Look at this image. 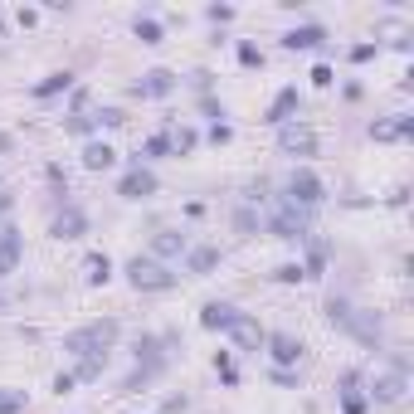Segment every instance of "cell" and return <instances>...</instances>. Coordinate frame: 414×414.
Listing matches in <instances>:
<instances>
[{
    "label": "cell",
    "mask_w": 414,
    "mask_h": 414,
    "mask_svg": "<svg viewBox=\"0 0 414 414\" xmlns=\"http://www.w3.org/2000/svg\"><path fill=\"white\" fill-rule=\"evenodd\" d=\"M93 117H98V127H122V122H127L122 108H103V112H93Z\"/></svg>",
    "instance_id": "f546056e"
},
{
    "label": "cell",
    "mask_w": 414,
    "mask_h": 414,
    "mask_svg": "<svg viewBox=\"0 0 414 414\" xmlns=\"http://www.w3.org/2000/svg\"><path fill=\"white\" fill-rule=\"evenodd\" d=\"M234 341H239V351H258V346H263V341H268V331L258 327V322H253V317H248V312H239V317H234Z\"/></svg>",
    "instance_id": "8fae6325"
},
{
    "label": "cell",
    "mask_w": 414,
    "mask_h": 414,
    "mask_svg": "<svg viewBox=\"0 0 414 414\" xmlns=\"http://www.w3.org/2000/svg\"><path fill=\"white\" fill-rule=\"evenodd\" d=\"M215 370H220V380H224V385H239V375H234V365H229V356H224V351L215 356Z\"/></svg>",
    "instance_id": "d6a6232c"
},
{
    "label": "cell",
    "mask_w": 414,
    "mask_h": 414,
    "mask_svg": "<svg viewBox=\"0 0 414 414\" xmlns=\"http://www.w3.org/2000/svg\"><path fill=\"white\" fill-rule=\"evenodd\" d=\"M49 234H54V239H83V234H88V215H83L79 205H64L54 215V224H49Z\"/></svg>",
    "instance_id": "52a82bcc"
},
{
    "label": "cell",
    "mask_w": 414,
    "mask_h": 414,
    "mask_svg": "<svg viewBox=\"0 0 414 414\" xmlns=\"http://www.w3.org/2000/svg\"><path fill=\"white\" fill-rule=\"evenodd\" d=\"M293 112H298V88H283V93L273 98V108H268V117H263V122H273V127H283V122H288Z\"/></svg>",
    "instance_id": "e0dca14e"
},
{
    "label": "cell",
    "mask_w": 414,
    "mask_h": 414,
    "mask_svg": "<svg viewBox=\"0 0 414 414\" xmlns=\"http://www.w3.org/2000/svg\"><path fill=\"white\" fill-rule=\"evenodd\" d=\"M117 195H122V200H146V195H156V176H151L146 166H132V171L117 181Z\"/></svg>",
    "instance_id": "8992f818"
},
{
    "label": "cell",
    "mask_w": 414,
    "mask_h": 414,
    "mask_svg": "<svg viewBox=\"0 0 414 414\" xmlns=\"http://www.w3.org/2000/svg\"><path fill=\"white\" fill-rule=\"evenodd\" d=\"M132 29H137V39H141V44H161V39H166L161 25H156L151 15H137V20H132Z\"/></svg>",
    "instance_id": "603a6c76"
},
{
    "label": "cell",
    "mask_w": 414,
    "mask_h": 414,
    "mask_svg": "<svg viewBox=\"0 0 414 414\" xmlns=\"http://www.w3.org/2000/svg\"><path fill=\"white\" fill-rule=\"evenodd\" d=\"M346 317H351V303H346V298H331L327 303V322L331 327H346Z\"/></svg>",
    "instance_id": "4316f807"
},
{
    "label": "cell",
    "mask_w": 414,
    "mask_h": 414,
    "mask_svg": "<svg viewBox=\"0 0 414 414\" xmlns=\"http://www.w3.org/2000/svg\"><path fill=\"white\" fill-rule=\"evenodd\" d=\"M410 132H414V117H395V122H375V127H370L375 141H405Z\"/></svg>",
    "instance_id": "ac0fdd59"
},
{
    "label": "cell",
    "mask_w": 414,
    "mask_h": 414,
    "mask_svg": "<svg viewBox=\"0 0 414 414\" xmlns=\"http://www.w3.org/2000/svg\"><path fill=\"white\" fill-rule=\"evenodd\" d=\"M83 268H88V283H108V278H112L108 253H88V263H83Z\"/></svg>",
    "instance_id": "cb8c5ba5"
},
{
    "label": "cell",
    "mask_w": 414,
    "mask_h": 414,
    "mask_svg": "<svg viewBox=\"0 0 414 414\" xmlns=\"http://www.w3.org/2000/svg\"><path fill=\"white\" fill-rule=\"evenodd\" d=\"M341 385H346V395H341V410H346V414H365V395H356V375H346Z\"/></svg>",
    "instance_id": "484cf974"
},
{
    "label": "cell",
    "mask_w": 414,
    "mask_h": 414,
    "mask_svg": "<svg viewBox=\"0 0 414 414\" xmlns=\"http://www.w3.org/2000/svg\"><path fill=\"white\" fill-rule=\"evenodd\" d=\"M112 161H117V151H112L108 141H88V146H83V166H88V171H108Z\"/></svg>",
    "instance_id": "ffe728a7"
},
{
    "label": "cell",
    "mask_w": 414,
    "mask_h": 414,
    "mask_svg": "<svg viewBox=\"0 0 414 414\" xmlns=\"http://www.w3.org/2000/svg\"><path fill=\"white\" fill-rule=\"evenodd\" d=\"M312 83H317V88H327V83H331V69H327V64H317V69H312Z\"/></svg>",
    "instance_id": "ab89813d"
},
{
    "label": "cell",
    "mask_w": 414,
    "mask_h": 414,
    "mask_svg": "<svg viewBox=\"0 0 414 414\" xmlns=\"http://www.w3.org/2000/svg\"><path fill=\"white\" fill-rule=\"evenodd\" d=\"M25 410V390H0V414H20Z\"/></svg>",
    "instance_id": "83f0119b"
},
{
    "label": "cell",
    "mask_w": 414,
    "mask_h": 414,
    "mask_svg": "<svg viewBox=\"0 0 414 414\" xmlns=\"http://www.w3.org/2000/svg\"><path fill=\"white\" fill-rule=\"evenodd\" d=\"M151 248H156L161 258H176V253H186V248H191V239H186L181 229H161V234L151 239Z\"/></svg>",
    "instance_id": "d6986e66"
},
{
    "label": "cell",
    "mask_w": 414,
    "mask_h": 414,
    "mask_svg": "<svg viewBox=\"0 0 414 414\" xmlns=\"http://www.w3.org/2000/svg\"><path fill=\"white\" fill-rule=\"evenodd\" d=\"M234 317H239V307H229V303H205L200 307V327H210V331H229Z\"/></svg>",
    "instance_id": "4fadbf2b"
},
{
    "label": "cell",
    "mask_w": 414,
    "mask_h": 414,
    "mask_svg": "<svg viewBox=\"0 0 414 414\" xmlns=\"http://www.w3.org/2000/svg\"><path fill=\"white\" fill-rule=\"evenodd\" d=\"M351 59H356V64H370V59H375V44H356Z\"/></svg>",
    "instance_id": "74e56055"
},
{
    "label": "cell",
    "mask_w": 414,
    "mask_h": 414,
    "mask_svg": "<svg viewBox=\"0 0 414 414\" xmlns=\"http://www.w3.org/2000/svg\"><path fill=\"white\" fill-rule=\"evenodd\" d=\"M268 356L278 360V370H288V365H298V356H303V341L298 336H288V331H268Z\"/></svg>",
    "instance_id": "ba28073f"
},
{
    "label": "cell",
    "mask_w": 414,
    "mask_h": 414,
    "mask_svg": "<svg viewBox=\"0 0 414 414\" xmlns=\"http://www.w3.org/2000/svg\"><path fill=\"white\" fill-rule=\"evenodd\" d=\"M268 229H273V239H307V210H298L293 200H283L273 210V220H268Z\"/></svg>",
    "instance_id": "277c9868"
},
{
    "label": "cell",
    "mask_w": 414,
    "mask_h": 414,
    "mask_svg": "<svg viewBox=\"0 0 414 414\" xmlns=\"http://www.w3.org/2000/svg\"><path fill=\"white\" fill-rule=\"evenodd\" d=\"M141 151H146V156H171V137L161 132V137H151V141H146Z\"/></svg>",
    "instance_id": "1f68e13d"
},
{
    "label": "cell",
    "mask_w": 414,
    "mask_h": 414,
    "mask_svg": "<svg viewBox=\"0 0 414 414\" xmlns=\"http://www.w3.org/2000/svg\"><path fill=\"white\" fill-rule=\"evenodd\" d=\"M166 137H171V151H176V156H191V151H195V141H200L191 127H176V132H166Z\"/></svg>",
    "instance_id": "d4e9b609"
},
{
    "label": "cell",
    "mask_w": 414,
    "mask_h": 414,
    "mask_svg": "<svg viewBox=\"0 0 414 414\" xmlns=\"http://www.w3.org/2000/svg\"><path fill=\"white\" fill-rule=\"evenodd\" d=\"M103 365H108V360H79V375H74V380H98Z\"/></svg>",
    "instance_id": "4dcf8cb0"
},
{
    "label": "cell",
    "mask_w": 414,
    "mask_h": 414,
    "mask_svg": "<svg viewBox=\"0 0 414 414\" xmlns=\"http://www.w3.org/2000/svg\"><path fill=\"white\" fill-rule=\"evenodd\" d=\"M307 278H322L327 273V244H322V239H312V244H307V268H303Z\"/></svg>",
    "instance_id": "44dd1931"
},
{
    "label": "cell",
    "mask_w": 414,
    "mask_h": 414,
    "mask_svg": "<svg viewBox=\"0 0 414 414\" xmlns=\"http://www.w3.org/2000/svg\"><path fill=\"white\" fill-rule=\"evenodd\" d=\"M405 390H410L405 370H390V375H375V385H370V400H375V405H400V400H405Z\"/></svg>",
    "instance_id": "9c48e42d"
},
{
    "label": "cell",
    "mask_w": 414,
    "mask_h": 414,
    "mask_svg": "<svg viewBox=\"0 0 414 414\" xmlns=\"http://www.w3.org/2000/svg\"><path fill=\"white\" fill-rule=\"evenodd\" d=\"M273 278L278 283H298V278H307V273H303V263H283V268H273Z\"/></svg>",
    "instance_id": "836d02e7"
},
{
    "label": "cell",
    "mask_w": 414,
    "mask_h": 414,
    "mask_svg": "<svg viewBox=\"0 0 414 414\" xmlns=\"http://www.w3.org/2000/svg\"><path fill=\"white\" fill-rule=\"evenodd\" d=\"M346 331H351L356 341H365V346H375V341H380V317H375V312H351V317H346Z\"/></svg>",
    "instance_id": "7c38bea8"
},
{
    "label": "cell",
    "mask_w": 414,
    "mask_h": 414,
    "mask_svg": "<svg viewBox=\"0 0 414 414\" xmlns=\"http://www.w3.org/2000/svg\"><path fill=\"white\" fill-rule=\"evenodd\" d=\"M317 44H327V29L322 25H298L283 34V49H317Z\"/></svg>",
    "instance_id": "5bb4252c"
},
{
    "label": "cell",
    "mask_w": 414,
    "mask_h": 414,
    "mask_svg": "<svg viewBox=\"0 0 414 414\" xmlns=\"http://www.w3.org/2000/svg\"><path fill=\"white\" fill-rule=\"evenodd\" d=\"M64 88H74V74H49L44 83H34V98H54Z\"/></svg>",
    "instance_id": "7402d4cb"
},
{
    "label": "cell",
    "mask_w": 414,
    "mask_h": 414,
    "mask_svg": "<svg viewBox=\"0 0 414 414\" xmlns=\"http://www.w3.org/2000/svg\"><path fill=\"white\" fill-rule=\"evenodd\" d=\"M93 127H98V117H88V112H79V117H69V122H64V132H74V137L93 132Z\"/></svg>",
    "instance_id": "f1b7e54d"
},
{
    "label": "cell",
    "mask_w": 414,
    "mask_h": 414,
    "mask_svg": "<svg viewBox=\"0 0 414 414\" xmlns=\"http://www.w3.org/2000/svg\"><path fill=\"white\" fill-rule=\"evenodd\" d=\"M127 283L137 288V293H166V288H176V273L166 268L161 258H127Z\"/></svg>",
    "instance_id": "7a4b0ae2"
},
{
    "label": "cell",
    "mask_w": 414,
    "mask_h": 414,
    "mask_svg": "<svg viewBox=\"0 0 414 414\" xmlns=\"http://www.w3.org/2000/svg\"><path fill=\"white\" fill-rule=\"evenodd\" d=\"M239 64H244V69H258V64H263V54H258L253 44H239Z\"/></svg>",
    "instance_id": "d590c367"
},
{
    "label": "cell",
    "mask_w": 414,
    "mask_h": 414,
    "mask_svg": "<svg viewBox=\"0 0 414 414\" xmlns=\"http://www.w3.org/2000/svg\"><path fill=\"white\" fill-rule=\"evenodd\" d=\"M210 141H215V146H224V141H229V127H224V122H215V127H210Z\"/></svg>",
    "instance_id": "60d3db41"
},
{
    "label": "cell",
    "mask_w": 414,
    "mask_h": 414,
    "mask_svg": "<svg viewBox=\"0 0 414 414\" xmlns=\"http://www.w3.org/2000/svg\"><path fill=\"white\" fill-rule=\"evenodd\" d=\"M210 20H215V25H224V20H234V10H229V5H210Z\"/></svg>",
    "instance_id": "f35d334b"
},
{
    "label": "cell",
    "mask_w": 414,
    "mask_h": 414,
    "mask_svg": "<svg viewBox=\"0 0 414 414\" xmlns=\"http://www.w3.org/2000/svg\"><path fill=\"white\" fill-rule=\"evenodd\" d=\"M273 385H283V390H298V375H293V370H278V365H273Z\"/></svg>",
    "instance_id": "8d00e7d4"
},
{
    "label": "cell",
    "mask_w": 414,
    "mask_h": 414,
    "mask_svg": "<svg viewBox=\"0 0 414 414\" xmlns=\"http://www.w3.org/2000/svg\"><path fill=\"white\" fill-rule=\"evenodd\" d=\"M186 268H191L195 278L215 273V268H220V248H210V244H200V248H186Z\"/></svg>",
    "instance_id": "2e32d148"
},
{
    "label": "cell",
    "mask_w": 414,
    "mask_h": 414,
    "mask_svg": "<svg viewBox=\"0 0 414 414\" xmlns=\"http://www.w3.org/2000/svg\"><path fill=\"white\" fill-rule=\"evenodd\" d=\"M288 200H293L298 210H312V205L327 200V186H322L312 171H293V176H288Z\"/></svg>",
    "instance_id": "3957f363"
},
{
    "label": "cell",
    "mask_w": 414,
    "mask_h": 414,
    "mask_svg": "<svg viewBox=\"0 0 414 414\" xmlns=\"http://www.w3.org/2000/svg\"><path fill=\"white\" fill-rule=\"evenodd\" d=\"M117 331H122V327H117V317H98V322H88V327L69 331V336H64V351H74L79 360H108Z\"/></svg>",
    "instance_id": "6da1fadb"
},
{
    "label": "cell",
    "mask_w": 414,
    "mask_h": 414,
    "mask_svg": "<svg viewBox=\"0 0 414 414\" xmlns=\"http://www.w3.org/2000/svg\"><path fill=\"white\" fill-rule=\"evenodd\" d=\"M137 93L141 98H166V93H176V74H171V69H151V74L137 83Z\"/></svg>",
    "instance_id": "9a60e30c"
},
{
    "label": "cell",
    "mask_w": 414,
    "mask_h": 414,
    "mask_svg": "<svg viewBox=\"0 0 414 414\" xmlns=\"http://www.w3.org/2000/svg\"><path fill=\"white\" fill-rule=\"evenodd\" d=\"M278 151H283V156H317V137H312V127L283 122V127H278Z\"/></svg>",
    "instance_id": "5b68a950"
},
{
    "label": "cell",
    "mask_w": 414,
    "mask_h": 414,
    "mask_svg": "<svg viewBox=\"0 0 414 414\" xmlns=\"http://www.w3.org/2000/svg\"><path fill=\"white\" fill-rule=\"evenodd\" d=\"M20 253H25V234L5 224V229H0V278H10L20 268Z\"/></svg>",
    "instance_id": "30bf717a"
},
{
    "label": "cell",
    "mask_w": 414,
    "mask_h": 414,
    "mask_svg": "<svg viewBox=\"0 0 414 414\" xmlns=\"http://www.w3.org/2000/svg\"><path fill=\"white\" fill-rule=\"evenodd\" d=\"M0 39H5V20H0Z\"/></svg>",
    "instance_id": "b9f144b4"
},
{
    "label": "cell",
    "mask_w": 414,
    "mask_h": 414,
    "mask_svg": "<svg viewBox=\"0 0 414 414\" xmlns=\"http://www.w3.org/2000/svg\"><path fill=\"white\" fill-rule=\"evenodd\" d=\"M234 229H239V234H253V229H258V215H253V210H239V215H234Z\"/></svg>",
    "instance_id": "e575fe53"
}]
</instances>
